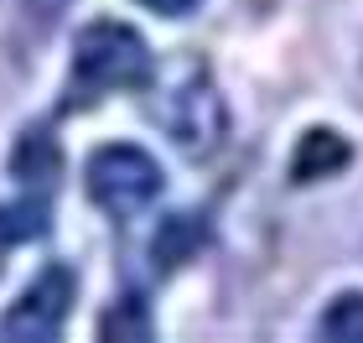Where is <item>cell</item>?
Segmentation results:
<instances>
[{"label":"cell","instance_id":"1","mask_svg":"<svg viewBox=\"0 0 363 343\" xmlns=\"http://www.w3.org/2000/svg\"><path fill=\"white\" fill-rule=\"evenodd\" d=\"M156 62L151 47L135 26L125 21H94L78 31L73 42V104L78 99H99L114 89H151Z\"/></svg>","mask_w":363,"mask_h":343},{"label":"cell","instance_id":"2","mask_svg":"<svg viewBox=\"0 0 363 343\" xmlns=\"http://www.w3.org/2000/svg\"><path fill=\"white\" fill-rule=\"evenodd\" d=\"M84 177H89V198L114 219L140 214V208L156 203V192H161V167H156L151 151H140V146H99L89 156Z\"/></svg>","mask_w":363,"mask_h":343},{"label":"cell","instance_id":"3","mask_svg":"<svg viewBox=\"0 0 363 343\" xmlns=\"http://www.w3.org/2000/svg\"><path fill=\"white\" fill-rule=\"evenodd\" d=\"M68 312H73V271L47 266L37 281L11 302V312L0 317V333H11V338H57Z\"/></svg>","mask_w":363,"mask_h":343},{"label":"cell","instance_id":"4","mask_svg":"<svg viewBox=\"0 0 363 343\" xmlns=\"http://www.w3.org/2000/svg\"><path fill=\"white\" fill-rule=\"evenodd\" d=\"M223 125H228V114H223V104H218V94H213V84H187L177 94V104H172V136H177V146L187 156H208L213 146L223 141Z\"/></svg>","mask_w":363,"mask_h":343},{"label":"cell","instance_id":"5","mask_svg":"<svg viewBox=\"0 0 363 343\" xmlns=\"http://www.w3.org/2000/svg\"><path fill=\"white\" fill-rule=\"evenodd\" d=\"M353 161V146L337 136V130H306L301 146H296V156H291V183H322V177H333L342 172Z\"/></svg>","mask_w":363,"mask_h":343},{"label":"cell","instance_id":"6","mask_svg":"<svg viewBox=\"0 0 363 343\" xmlns=\"http://www.w3.org/2000/svg\"><path fill=\"white\" fill-rule=\"evenodd\" d=\"M57 167H62L57 136L52 130H26L21 146H16V156H11V172L21 177V183H52Z\"/></svg>","mask_w":363,"mask_h":343},{"label":"cell","instance_id":"7","mask_svg":"<svg viewBox=\"0 0 363 343\" xmlns=\"http://www.w3.org/2000/svg\"><path fill=\"white\" fill-rule=\"evenodd\" d=\"M203 239H208V229L197 224V214H172L167 224L156 229L151 255H156L161 271H172V266H182V260H192V250H197Z\"/></svg>","mask_w":363,"mask_h":343},{"label":"cell","instance_id":"8","mask_svg":"<svg viewBox=\"0 0 363 343\" xmlns=\"http://www.w3.org/2000/svg\"><path fill=\"white\" fill-rule=\"evenodd\" d=\"M47 234V203H6L0 208V244H21Z\"/></svg>","mask_w":363,"mask_h":343},{"label":"cell","instance_id":"9","mask_svg":"<svg viewBox=\"0 0 363 343\" xmlns=\"http://www.w3.org/2000/svg\"><path fill=\"white\" fill-rule=\"evenodd\" d=\"M99 338H151V317L135 297H125L99 317Z\"/></svg>","mask_w":363,"mask_h":343},{"label":"cell","instance_id":"10","mask_svg":"<svg viewBox=\"0 0 363 343\" xmlns=\"http://www.w3.org/2000/svg\"><path fill=\"white\" fill-rule=\"evenodd\" d=\"M317 328H322L327 338H348V343H363V297H358V291L337 297V302L322 312V322H317Z\"/></svg>","mask_w":363,"mask_h":343},{"label":"cell","instance_id":"11","mask_svg":"<svg viewBox=\"0 0 363 343\" xmlns=\"http://www.w3.org/2000/svg\"><path fill=\"white\" fill-rule=\"evenodd\" d=\"M140 6H151V11H161V16H187L197 0H140Z\"/></svg>","mask_w":363,"mask_h":343}]
</instances>
